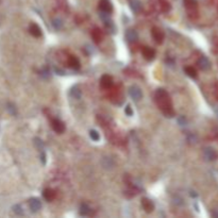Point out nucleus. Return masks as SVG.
I'll list each match as a JSON object with an SVG mask.
<instances>
[{"label":"nucleus","instance_id":"obj_1","mask_svg":"<svg viewBox=\"0 0 218 218\" xmlns=\"http://www.w3.org/2000/svg\"><path fill=\"white\" fill-rule=\"evenodd\" d=\"M155 101L159 108L162 110V112L167 117H171L174 115V110H172V105H171L170 98L165 89H159L155 91Z\"/></svg>","mask_w":218,"mask_h":218},{"label":"nucleus","instance_id":"obj_2","mask_svg":"<svg viewBox=\"0 0 218 218\" xmlns=\"http://www.w3.org/2000/svg\"><path fill=\"white\" fill-rule=\"evenodd\" d=\"M129 95L130 97L132 98L133 100L139 101L143 97V93H141V89H139L137 85H132L129 89Z\"/></svg>","mask_w":218,"mask_h":218},{"label":"nucleus","instance_id":"obj_3","mask_svg":"<svg viewBox=\"0 0 218 218\" xmlns=\"http://www.w3.org/2000/svg\"><path fill=\"white\" fill-rule=\"evenodd\" d=\"M203 156L204 159L209 162H213L217 159V152L215 151V149L212 147H206L203 150Z\"/></svg>","mask_w":218,"mask_h":218},{"label":"nucleus","instance_id":"obj_4","mask_svg":"<svg viewBox=\"0 0 218 218\" xmlns=\"http://www.w3.org/2000/svg\"><path fill=\"white\" fill-rule=\"evenodd\" d=\"M99 9L102 13H106V14H110V13L113 11V6L110 0H100L99 2Z\"/></svg>","mask_w":218,"mask_h":218},{"label":"nucleus","instance_id":"obj_5","mask_svg":"<svg viewBox=\"0 0 218 218\" xmlns=\"http://www.w3.org/2000/svg\"><path fill=\"white\" fill-rule=\"evenodd\" d=\"M29 206H30L31 212L36 213L41 210V201H39V199H37V198H32V199H30L29 200Z\"/></svg>","mask_w":218,"mask_h":218},{"label":"nucleus","instance_id":"obj_6","mask_svg":"<svg viewBox=\"0 0 218 218\" xmlns=\"http://www.w3.org/2000/svg\"><path fill=\"white\" fill-rule=\"evenodd\" d=\"M141 53H143L144 58L147 61H152L154 59V56H155V51L150 47H144L143 50H141Z\"/></svg>","mask_w":218,"mask_h":218},{"label":"nucleus","instance_id":"obj_7","mask_svg":"<svg viewBox=\"0 0 218 218\" xmlns=\"http://www.w3.org/2000/svg\"><path fill=\"white\" fill-rule=\"evenodd\" d=\"M198 66L200 67V69L202 70H209L211 68V62L206 56H201L200 59L198 60Z\"/></svg>","mask_w":218,"mask_h":218},{"label":"nucleus","instance_id":"obj_8","mask_svg":"<svg viewBox=\"0 0 218 218\" xmlns=\"http://www.w3.org/2000/svg\"><path fill=\"white\" fill-rule=\"evenodd\" d=\"M141 206H143V209L147 213L153 212V210H154L153 202H152L150 199H148V198H144V199L141 200Z\"/></svg>","mask_w":218,"mask_h":218},{"label":"nucleus","instance_id":"obj_9","mask_svg":"<svg viewBox=\"0 0 218 218\" xmlns=\"http://www.w3.org/2000/svg\"><path fill=\"white\" fill-rule=\"evenodd\" d=\"M51 124H52V129L56 133H63L65 131V124L60 119H53Z\"/></svg>","mask_w":218,"mask_h":218},{"label":"nucleus","instance_id":"obj_10","mask_svg":"<svg viewBox=\"0 0 218 218\" xmlns=\"http://www.w3.org/2000/svg\"><path fill=\"white\" fill-rule=\"evenodd\" d=\"M100 84L104 89H110L113 85V79L109 75H103L100 79Z\"/></svg>","mask_w":218,"mask_h":218},{"label":"nucleus","instance_id":"obj_11","mask_svg":"<svg viewBox=\"0 0 218 218\" xmlns=\"http://www.w3.org/2000/svg\"><path fill=\"white\" fill-rule=\"evenodd\" d=\"M151 33H152V36H153V39H155L156 43H162L163 39H164V33H163L162 30H160L159 28L154 27L152 31H151Z\"/></svg>","mask_w":218,"mask_h":218},{"label":"nucleus","instance_id":"obj_12","mask_svg":"<svg viewBox=\"0 0 218 218\" xmlns=\"http://www.w3.org/2000/svg\"><path fill=\"white\" fill-rule=\"evenodd\" d=\"M29 31L34 37H41V29L36 24L31 25L29 28Z\"/></svg>","mask_w":218,"mask_h":218},{"label":"nucleus","instance_id":"obj_13","mask_svg":"<svg viewBox=\"0 0 218 218\" xmlns=\"http://www.w3.org/2000/svg\"><path fill=\"white\" fill-rule=\"evenodd\" d=\"M126 37H127L128 41L133 43V41H137V39H139V34H137V32H136L135 30L130 29V30H128L127 33H126Z\"/></svg>","mask_w":218,"mask_h":218},{"label":"nucleus","instance_id":"obj_14","mask_svg":"<svg viewBox=\"0 0 218 218\" xmlns=\"http://www.w3.org/2000/svg\"><path fill=\"white\" fill-rule=\"evenodd\" d=\"M43 196L47 201H52L54 198H56V193L54 191H52L51 188H46L43 192Z\"/></svg>","mask_w":218,"mask_h":218},{"label":"nucleus","instance_id":"obj_15","mask_svg":"<svg viewBox=\"0 0 218 218\" xmlns=\"http://www.w3.org/2000/svg\"><path fill=\"white\" fill-rule=\"evenodd\" d=\"M69 95H70L72 98H75V99H80V98H81V96H82V91H81V89H80L79 86L76 85V86H74V87L70 89V93H69Z\"/></svg>","mask_w":218,"mask_h":218},{"label":"nucleus","instance_id":"obj_16","mask_svg":"<svg viewBox=\"0 0 218 218\" xmlns=\"http://www.w3.org/2000/svg\"><path fill=\"white\" fill-rule=\"evenodd\" d=\"M130 6L133 12L139 13L141 9V3L139 0H130Z\"/></svg>","mask_w":218,"mask_h":218},{"label":"nucleus","instance_id":"obj_17","mask_svg":"<svg viewBox=\"0 0 218 218\" xmlns=\"http://www.w3.org/2000/svg\"><path fill=\"white\" fill-rule=\"evenodd\" d=\"M80 215L82 216H87L89 214V212H91V209H89V206L87 205L86 203H82L81 205H80Z\"/></svg>","mask_w":218,"mask_h":218},{"label":"nucleus","instance_id":"obj_18","mask_svg":"<svg viewBox=\"0 0 218 218\" xmlns=\"http://www.w3.org/2000/svg\"><path fill=\"white\" fill-rule=\"evenodd\" d=\"M184 71H185L186 75L189 76L191 78L197 77V71H196V69H195L194 67H192V66H187V67H185L184 68Z\"/></svg>","mask_w":218,"mask_h":218},{"label":"nucleus","instance_id":"obj_19","mask_svg":"<svg viewBox=\"0 0 218 218\" xmlns=\"http://www.w3.org/2000/svg\"><path fill=\"white\" fill-rule=\"evenodd\" d=\"M52 27L56 30H61L63 28V21L60 18H54L52 20Z\"/></svg>","mask_w":218,"mask_h":218},{"label":"nucleus","instance_id":"obj_20","mask_svg":"<svg viewBox=\"0 0 218 218\" xmlns=\"http://www.w3.org/2000/svg\"><path fill=\"white\" fill-rule=\"evenodd\" d=\"M69 65H70L72 68H75V69H79L80 68L79 60H78L77 58H75V56H71L70 59H69Z\"/></svg>","mask_w":218,"mask_h":218},{"label":"nucleus","instance_id":"obj_21","mask_svg":"<svg viewBox=\"0 0 218 218\" xmlns=\"http://www.w3.org/2000/svg\"><path fill=\"white\" fill-rule=\"evenodd\" d=\"M102 165L104 168L109 169V168H112L113 166H114V163H113L112 159H110V158H104V159L102 160Z\"/></svg>","mask_w":218,"mask_h":218},{"label":"nucleus","instance_id":"obj_22","mask_svg":"<svg viewBox=\"0 0 218 218\" xmlns=\"http://www.w3.org/2000/svg\"><path fill=\"white\" fill-rule=\"evenodd\" d=\"M89 137L95 141H98L100 139V135H99V133L96 130H91L89 131Z\"/></svg>","mask_w":218,"mask_h":218},{"label":"nucleus","instance_id":"obj_23","mask_svg":"<svg viewBox=\"0 0 218 218\" xmlns=\"http://www.w3.org/2000/svg\"><path fill=\"white\" fill-rule=\"evenodd\" d=\"M184 4L186 6V8H196L197 6V1L196 0H184Z\"/></svg>","mask_w":218,"mask_h":218},{"label":"nucleus","instance_id":"obj_24","mask_svg":"<svg viewBox=\"0 0 218 218\" xmlns=\"http://www.w3.org/2000/svg\"><path fill=\"white\" fill-rule=\"evenodd\" d=\"M13 211L17 215H24V210H23V207L19 204H16V205L13 206Z\"/></svg>","mask_w":218,"mask_h":218},{"label":"nucleus","instance_id":"obj_25","mask_svg":"<svg viewBox=\"0 0 218 218\" xmlns=\"http://www.w3.org/2000/svg\"><path fill=\"white\" fill-rule=\"evenodd\" d=\"M34 144H35L36 148L39 149V150H43V149H44V143H43L41 139H39V137H35V139H34Z\"/></svg>","mask_w":218,"mask_h":218},{"label":"nucleus","instance_id":"obj_26","mask_svg":"<svg viewBox=\"0 0 218 218\" xmlns=\"http://www.w3.org/2000/svg\"><path fill=\"white\" fill-rule=\"evenodd\" d=\"M8 111H9L12 115H16V113H17L16 106H15V104H13V103H8Z\"/></svg>","mask_w":218,"mask_h":218},{"label":"nucleus","instance_id":"obj_27","mask_svg":"<svg viewBox=\"0 0 218 218\" xmlns=\"http://www.w3.org/2000/svg\"><path fill=\"white\" fill-rule=\"evenodd\" d=\"M93 37H94V39L97 43H99V41H101V34H100V31L99 30H95L94 32H93Z\"/></svg>","mask_w":218,"mask_h":218},{"label":"nucleus","instance_id":"obj_28","mask_svg":"<svg viewBox=\"0 0 218 218\" xmlns=\"http://www.w3.org/2000/svg\"><path fill=\"white\" fill-rule=\"evenodd\" d=\"M178 122H179L180 126H186V124H187V121H186L184 116H180V117L178 118Z\"/></svg>","mask_w":218,"mask_h":218},{"label":"nucleus","instance_id":"obj_29","mask_svg":"<svg viewBox=\"0 0 218 218\" xmlns=\"http://www.w3.org/2000/svg\"><path fill=\"white\" fill-rule=\"evenodd\" d=\"M124 112H126V114H127L128 116H132L133 115V111H132V108L128 104L127 106H126V109H124Z\"/></svg>","mask_w":218,"mask_h":218},{"label":"nucleus","instance_id":"obj_30","mask_svg":"<svg viewBox=\"0 0 218 218\" xmlns=\"http://www.w3.org/2000/svg\"><path fill=\"white\" fill-rule=\"evenodd\" d=\"M41 162H43V164H46V154H45L44 151H41Z\"/></svg>","mask_w":218,"mask_h":218},{"label":"nucleus","instance_id":"obj_31","mask_svg":"<svg viewBox=\"0 0 218 218\" xmlns=\"http://www.w3.org/2000/svg\"><path fill=\"white\" fill-rule=\"evenodd\" d=\"M212 216H213V217H216V218H217V217H218V211H217V212H213V213H212Z\"/></svg>","mask_w":218,"mask_h":218},{"label":"nucleus","instance_id":"obj_32","mask_svg":"<svg viewBox=\"0 0 218 218\" xmlns=\"http://www.w3.org/2000/svg\"><path fill=\"white\" fill-rule=\"evenodd\" d=\"M191 196H192V197H197V194L195 192H191Z\"/></svg>","mask_w":218,"mask_h":218},{"label":"nucleus","instance_id":"obj_33","mask_svg":"<svg viewBox=\"0 0 218 218\" xmlns=\"http://www.w3.org/2000/svg\"><path fill=\"white\" fill-rule=\"evenodd\" d=\"M216 113H217V115H218V108L216 109Z\"/></svg>","mask_w":218,"mask_h":218}]
</instances>
